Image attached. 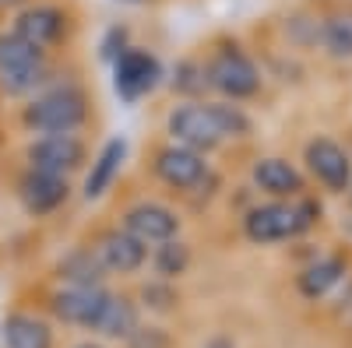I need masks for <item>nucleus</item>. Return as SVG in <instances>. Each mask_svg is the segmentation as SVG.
Here are the masks:
<instances>
[{
	"mask_svg": "<svg viewBox=\"0 0 352 348\" xmlns=\"http://www.w3.org/2000/svg\"><path fill=\"white\" fill-rule=\"evenodd\" d=\"M88 120H92V99L74 81L50 84V89H43L18 109V124L36 137L39 134H78Z\"/></svg>",
	"mask_w": 352,
	"mask_h": 348,
	"instance_id": "nucleus-1",
	"label": "nucleus"
},
{
	"mask_svg": "<svg viewBox=\"0 0 352 348\" xmlns=\"http://www.w3.org/2000/svg\"><path fill=\"white\" fill-rule=\"evenodd\" d=\"M204 67V89L215 92L222 102H247L254 95H261L264 78L261 67L254 64V56L236 43V39H222L215 43L208 53L201 56Z\"/></svg>",
	"mask_w": 352,
	"mask_h": 348,
	"instance_id": "nucleus-2",
	"label": "nucleus"
},
{
	"mask_svg": "<svg viewBox=\"0 0 352 348\" xmlns=\"http://www.w3.org/2000/svg\"><path fill=\"white\" fill-rule=\"evenodd\" d=\"M320 222V205L307 194L296 200H264L243 215V236L257 246H272L296 240Z\"/></svg>",
	"mask_w": 352,
	"mask_h": 348,
	"instance_id": "nucleus-3",
	"label": "nucleus"
},
{
	"mask_svg": "<svg viewBox=\"0 0 352 348\" xmlns=\"http://www.w3.org/2000/svg\"><path fill=\"white\" fill-rule=\"evenodd\" d=\"M152 176L169 187V190H184V194H194L201 187L215 183V172L208 165V155H197L184 144H155L152 148Z\"/></svg>",
	"mask_w": 352,
	"mask_h": 348,
	"instance_id": "nucleus-4",
	"label": "nucleus"
},
{
	"mask_svg": "<svg viewBox=\"0 0 352 348\" xmlns=\"http://www.w3.org/2000/svg\"><path fill=\"white\" fill-rule=\"evenodd\" d=\"M85 165H88V141L81 134H39L25 144V169L71 180Z\"/></svg>",
	"mask_w": 352,
	"mask_h": 348,
	"instance_id": "nucleus-5",
	"label": "nucleus"
},
{
	"mask_svg": "<svg viewBox=\"0 0 352 348\" xmlns=\"http://www.w3.org/2000/svg\"><path fill=\"white\" fill-rule=\"evenodd\" d=\"M11 32L28 43L32 49L39 53H53L60 43H67V32H71V14L67 8L60 4H46V0H32V4H25L14 21H11Z\"/></svg>",
	"mask_w": 352,
	"mask_h": 348,
	"instance_id": "nucleus-6",
	"label": "nucleus"
},
{
	"mask_svg": "<svg viewBox=\"0 0 352 348\" xmlns=\"http://www.w3.org/2000/svg\"><path fill=\"white\" fill-rule=\"evenodd\" d=\"M166 137L173 144H184V148L197 152V155H208L215 148H222V134L215 127V116L208 109V102L197 99V102H176L166 113Z\"/></svg>",
	"mask_w": 352,
	"mask_h": 348,
	"instance_id": "nucleus-7",
	"label": "nucleus"
},
{
	"mask_svg": "<svg viewBox=\"0 0 352 348\" xmlns=\"http://www.w3.org/2000/svg\"><path fill=\"white\" fill-rule=\"evenodd\" d=\"M162 78H166L162 60L152 49L127 46L113 60V92L120 95L124 102H141L144 95H152L162 84Z\"/></svg>",
	"mask_w": 352,
	"mask_h": 348,
	"instance_id": "nucleus-8",
	"label": "nucleus"
},
{
	"mask_svg": "<svg viewBox=\"0 0 352 348\" xmlns=\"http://www.w3.org/2000/svg\"><path fill=\"white\" fill-rule=\"evenodd\" d=\"M303 162L310 169V176L324 187L328 194H349L352 183V155L342 148V144L328 134H317L307 141L303 148Z\"/></svg>",
	"mask_w": 352,
	"mask_h": 348,
	"instance_id": "nucleus-9",
	"label": "nucleus"
},
{
	"mask_svg": "<svg viewBox=\"0 0 352 348\" xmlns=\"http://www.w3.org/2000/svg\"><path fill=\"white\" fill-rule=\"evenodd\" d=\"M120 229H127L131 236L144 246H159V243H169V240H180L184 232V218L176 215L169 205L162 200H138L131 205L120 218Z\"/></svg>",
	"mask_w": 352,
	"mask_h": 348,
	"instance_id": "nucleus-10",
	"label": "nucleus"
},
{
	"mask_svg": "<svg viewBox=\"0 0 352 348\" xmlns=\"http://www.w3.org/2000/svg\"><path fill=\"white\" fill-rule=\"evenodd\" d=\"M14 197L28 218H50L60 208H67L71 200V180L64 176H50V172H36L25 169L18 183H14Z\"/></svg>",
	"mask_w": 352,
	"mask_h": 348,
	"instance_id": "nucleus-11",
	"label": "nucleus"
},
{
	"mask_svg": "<svg viewBox=\"0 0 352 348\" xmlns=\"http://www.w3.org/2000/svg\"><path fill=\"white\" fill-rule=\"evenodd\" d=\"M96 250V257H99V264L106 268V275H120V278H127V275H138L144 264H148V246L144 243H138L127 229H120V225H106V229H99L96 232V240L88 243Z\"/></svg>",
	"mask_w": 352,
	"mask_h": 348,
	"instance_id": "nucleus-12",
	"label": "nucleus"
},
{
	"mask_svg": "<svg viewBox=\"0 0 352 348\" xmlns=\"http://www.w3.org/2000/svg\"><path fill=\"white\" fill-rule=\"evenodd\" d=\"M109 288L106 285H92V288H56L50 296V313L56 321H64L71 327H85V331H96L99 327V316L109 303Z\"/></svg>",
	"mask_w": 352,
	"mask_h": 348,
	"instance_id": "nucleus-13",
	"label": "nucleus"
},
{
	"mask_svg": "<svg viewBox=\"0 0 352 348\" xmlns=\"http://www.w3.org/2000/svg\"><path fill=\"white\" fill-rule=\"evenodd\" d=\"M250 183L261 194H268L272 200H296L307 194V176L289 159H278V155L257 159L250 165Z\"/></svg>",
	"mask_w": 352,
	"mask_h": 348,
	"instance_id": "nucleus-14",
	"label": "nucleus"
},
{
	"mask_svg": "<svg viewBox=\"0 0 352 348\" xmlns=\"http://www.w3.org/2000/svg\"><path fill=\"white\" fill-rule=\"evenodd\" d=\"M124 159H127V137H109L102 148H99V155L92 159L88 172H85L81 197H85V200H99V197L113 187V180L120 176Z\"/></svg>",
	"mask_w": 352,
	"mask_h": 348,
	"instance_id": "nucleus-15",
	"label": "nucleus"
},
{
	"mask_svg": "<svg viewBox=\"0 0 352 348\" xmlns=\"http://www.w3.org/2000/svg\"><path fill=\"white\" fill-rule=\"evenodd\" d=\"M345 271H349V260H345L342 253H324V257L310 260V264L296 275V288H300V296H303V299L317 303V299L331 296L335 288L342 285Z\"/></svg>",
	"mask_w": 352,
	"mask_h": 348,
	"instance_id": "nucleus-16",
	"label": "nucleus"
},
{
	"mask_svg": "<svg viewBox=\"0 0 352 348\" xmlns=\"http://www.w3.org/2000/svg\"><path fill=\"white\" fill-rule=\"evenodd\" d=\"M53 271L67 288H92V285H106V278H109L88 243H74L71 250H64Z\"/></svg>",
	"mask_w": 352,
	"mask_h": 348,
	"instance_id": "nucleus-17",
	"label": "nucleus"
},
{
	"mask_svg": "<svg viewBox=\"0 0 352 348\" xmlns=\"http://www.w3.org/2000/svg\"><path fill=\"white\" fill-rule=\"evenodd\" d=\"M0 338H4L8 348H53V331L46 321H39L36 313H8L4 327H0Z\"/></svg>",
	"mask_w": 352,
	"mask_h": 348,
	"instance_id": "nucleus-18",
	"label": "nucleus"
},
{
	"mask_svg": "<svg viewBox=\"0 0 352 348\" xmlns=\"http://www.w3.org/2000/svg\"><path fill=\"white\" fill-rule=\"evenodd\" d=\"M53 84V71H50V60H36V64H25V67H14V71H0V92L8 99H32L39 95L43 89Z\"/></svg>",
	"mask_w": 352,
	"mask_h": 348,
	"instance_id": "nucleus-19",
	"label": "nucleus"
},
{
	"mask_svg": "<svg viewBox=\"0 0 352 348\" xmlns=\"http://www.w3.org/2000/svg\"><path fill=\"white\" fill-rule=\"evenodd\" d=\"M148 264L155 271V278L162 281H176V278H184L194 264V250L187 240H169V243H159L148 250Z\"/></svg>",
	"mask_w": 352,
	"mask_h": 348,
	"instance_id": "nucleus-20",
	"label": "nucleus"
},
{
	"mask_svg": "<svg viewBox=\"0 0 352 348\" xmlns=\"http://www.w3.org/2000/svg\"><path fill=\"white\" fill-rule=\"evenodd\" d=\"M102 338H131L138 331V306L131 296H120L113 292L102 316H99V327H96Z\"/></svg>",
	"mask_w": 352,
	"mask_h": 348,
	"instance_id": "nucleus-21",
	"label": "nucleus"
},
{
	"mask_svg": "<svg viewBox=\"0 0 352 348\" xmlns=\"http://www.w3.org/2000/svg\"><path fill=\"white\" fill-rule=\"evenodd\" d=\"M317 43L335 60H352V14H345V11L324 14L320 18V28H317Z\"/></svg>",
	"mask_w": 352,
	"mask_h": 348,
	"instance_id": "nucleus-22",
	"label": "nucleus"
},
{
	"mask_svg": "<svg viewBox=\"0 0 352 348\" xmlns=\"http://www.w3.org/2000/svg\"><path fill=\"white\" fill-rule=\"evenodd\" d=\"M212 116H215V127L222 134V141H247L254 134V120L250 113L236 102H222V99H212L208 102Z\"/></svg>",
	"mask_w": 352,
	"mask_h": 348,
	"instance_id": "nucleus-23",
	"label": "nucleus"
},
{
	"mask_svg": "<svg viewBox=\"0 0 352 348\" xmlns=\"http://www.w3.org/2000/svg\"><path fill=\"white\" fill-rule=\"evenodd\" d=\"M36 60H50V56L21 43L14 32H0V71H14V67L36 64Z\"/></svg>",
	"mask_w": 352,
	"mask_h": 348,
	"instance_id": "nucleus-24",
	"label": "nucleus"
},
{
	"mask_svg": "<svg viewBox=\"0 0 352 348\" xmlns=\"http://www.w3.org/2000/svg\"><path fill=\"white\" fill-rule=\"evenodd\" d=\"M173 92H180L184 102H197V95H204V67L197 56H187V60L176 64L173 71Z\"/></svg>",
	"mask_w": 352,
	"mask_h": 348,
	"instance_id": "nucleus-25",
	"label": "nucleus"
},
{
	"mask_svg": "<svg viewBox=\"0 0 352 348\" xmlns=\"http://www.w3.org/2000/svg\"><path fill=\"white\" fill-rule=\"evenodd\" d=\"M141 303L148 306V310H155V313H166V310L176 306V288L169 281L155 278V281H148V285L141 288Z\"/></svg>",
	"mask_w": 352,
	"mask_h": 348,
	"instance_id": "nucleus-26",
	"label": "nucleus"
},
{
	"mask_svg": "<svg viewBox=\"0 0 352 348\" xmlns=\"http://www.w3.org/2000/svg\"><path fill=\"white\" fill-rule=\"evenodd\" d=\"M204 348H236V345H232V341H229L226 334H215V338H212L208 345H204Z\"/></svg>",
	"mask_w": 352,
	"mask_h": 348,
	"instance_id": "nucleus-27",
	"label": "nucleus"
},
{
	"mask_svg": "<svg viewBox=\"0 0 352 348\" xmlns=\"http://www.w3.org/2000/svg\"><path fill=\"white\" fill-rule=\"evenodd\" d=\"M25 4H32V0H0V8H18V11H21Z\"/></svg>",
	"mask_w": 352,
	"mask_h": 348,
	"instance_id": "nucleus-28",
	"label": "nucleus"
},
{
	"mask_svg": "<svg viewBox=\"0 0 352 348\" xmlns=\"http://www.w3.org/2000/svg\"><path fill=\"white\" fill-rule=\"evenodd\" d=\"M116 4H131V8H141V4H148V0H116Z\"/></svg>",
	"mask_w": 352,
	"mask_h": 348,
	"instance_id": "nucleus-29",
	"label": "nucleus"
},
{
	"mask_svg": "<svg viewBox=\"0 0 352 348\" xmlns=\"http://www.w3.org/2000/svg\"><path fill=\"white\" fill-rule=\"evenodd\" d=\"M78 348H102V345H78Z\"/></svg>",
	"mask_w": 352,
	"mask_h": 348,
	"instance_id": "nucleus-30",
	"label": "nucleus"
},
{
	"mask_svg": "<svg viewBox=\"0 0 352 348\" xmlns=\"http://www.w3.org/2000/svg\"><path fill=\"white\" fill-rule=\"evenodd\" d=\"M349 200H352V183H349Z\"/></svg>",
	"mask_w": 352,
	"mask_h": 348,
	"instance_id": "nucleus-31",
	"label": "nucleus"
}]
</instances>
